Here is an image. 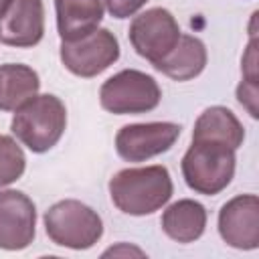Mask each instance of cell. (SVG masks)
<instances>
[{
	"label": "cell",
	"instance_id": "8fae6325",
	"mask_svg": "<svg viewBox=\"0 0 259 259\" xmlns=\"http://www.w3.org/2000/svg\"><path fill=\"white\" fill-rule=\"evenodd\" d=\"M45 34L42 0H14L0 20V40L8 47L30 49Z\"/></svg>",
	"mask_w": 259,
	"mask_h": 259
},
{
	"label": "cell",
	"instance_id": "ffe728a7",
	"mask_svg": "<svg viewBox=\"0 0 259 259\" xmlns=\"http://www.w3.org/2000/svg\"><path fill=\"white\" fill-rule=\"evenodd\" d=\"M148 0H103L107 12L113 18H130L134 16L142 6H146Z\"/></svg>",
	"mask_w": 259,
	"mask_h": 259
},
{
	"label": "cell",
	"instance_id": "9a60e30c",
	"mask_svg": "<svg viewBox=\"0 0 259 259\" xmlns=\"http://www.w3.org/2000/svg\"><path fill=\"white\" fill-rule=\"evenodd\" d=\"M160 225L172 241L192 243L200 239L206 229V208L192 198L176 200L162 212Z\"/></svg>",
	"mask_w": 259,
	"mask_h": 259
},
{
	"label": "cell",
	"instance_id": "e0dca14e",
	"mask_svg": "<svg viewBox=\"0 0 259 259\" xmlns=\"http://www.w3.org/2000/svg\"><path fill=\"white\" fill-rule=\"evenodd\" d=\"M26 168V158L22 148L14 138L0 134V188L16 182Z\"/></svg>",
	"mask_w": 259,
	"mask_h": 259
},
{
	"label": "cell",
	"instance_id": "30bf717a",
	"mask_svg": "<svg viewBox=\"0 0 259 259\" xmlns=\"http://www.w3.org/2000/svg\"><path fill=\"white\" fill-rule=\"evenodd\" d=\"M219 235L229 247H235L241 251H253L259 247L257 194H239L221 206Z\"/></svg>",
	"mask_w": 259,
	"mask_h": 259
},
{
	"label": "cell",
	"instance_id": "7402d4cb",
	"mask_svg": "<svg viewBox=\"0 0 259 259\" xmlns=\"http://www.w3.org/2000/svg\"><path fill=\"white\" fill-rule=\"evenodd\" d=\"M12 2H14V0H0V20H2L4 14L8 12V8L12 6Z\"/></svg>",
	"mask_w": 259,
	"mask_h": 259
},
{
	"label": "cell",
	"instance_id": "ac0fdd59",
	"mask_svg": "<svg viewBox=\"0 0 259 259\" xmlns=\"http://www.w3.org/2000/svg\"><path fill=\"white\" fill-rule=\"evenodd\" d=\"M237 99L247 109V113L253 119H257V115H259V107H257V103H259V83L241 81L239 87H237Z\"/></svg>",
	"mask_w": 259,
	"mask_h": 259
},
{
	"label": "cell",
	"instance_id": "5bb4252c",
	"mask_svg": "<svg viewBox=\"0 0 259 259\" xmlns=\"http://www.w3.org/2000/svg\"><path fill=\"white\" fill-rule=\"evenodd\" d=\"M206 67V47L192 34H180L176 47L158 63L154 69L174 81H190L198 77Z\"/></svg>",
	"mask_w": 259,
	"mask_h": 259
},
{
	"label": "cell",
	"instance_id": "7c38bea8",
	"mask_svg": "<svg viewBox=\"0 0 259 259\" xmlns=\"http://www.w3.org/2000/svg\"><path fill=\"white\" fill-rule=\"evenodd\" d=\"M57 30L61 40L71 42L91 34L103 20L101 0H55Z\"/></svg>",
	"mask_w": 259,
	"mask_h": 259
},
{
	"label": "cell",
	"instance_id": "3957f363",
	"mask_svg": "<svg viewBox=\"0 0 259 259\" xmlns=\"http://www.w3.org/2000/svg\"><path fill=\"white\" fill-rule=\"evenodd\" d=\"M235 152L214 142H192L180 164L186 186L204 196L223 192L235 176Z\"/></svg>",
	"mask_w": 259,
	"mask_h": 259
},
{
	"label": "cell",
	"instance_id": "d6986e66",
	"mask_svg": "<svg viewBox=\"0 0 259 259\" xmlns=\"http://www.w3.org/2000/svg\"><path fill=\"white\" fill-rule=\"evenodd\" d=\"M257 38L251 36V42L243 55L241 61V71H243V81L249 83H259V67H257Z\"/></svg>",
	"mask_w": 259,
	"mask_h": 259
},
{
	"label": "cell",
	"instance_id": "8992f818",
	"mask_svg": "<svg viewBox=\"0 0 259 259\" xmlns=\"http://www.w3.org/2000/svg\"><path fill=\"white\" fill-rule=\"evenodd\" d=\"M180 26L170 10L156 6L138 14L127 30L134 51L152 65L164 59L180 38Z\"/></svg>",
	"mask_w": 259,
	"mask_h": 259
},
{
	"label": "cell",
	"instance_id": "52a82bcc",
	"mask_svg": "<svg viewBox=\"0 0 259 259\" xmlns=\"http://www.w3.org/2000/svg\"><path fill=\"white\" fill-rule=\"evenodd\" d=\"M61 63L77 77H95L119 59L117 36L107 28H95L91 34L65 42L61 40Z\"/></svg>",
	"mask_w": 259,
	"mask_h": 259
},
{
	"label": "cell",
	"instance_id": "277c9868",
	"mask_svg": "<svg viewBox=\"0 0 259 259\" xmlns=\"http://www.w3.org/2000/svg\"><path fill=\"white\" fill-rule=\"evenodd\" d=\"M45 231L55 245L85 251L101 239L103 221L85 202L67 198L55 202L45 212Z\"/></svg>",
	"mask_w": 259,
	"mask_h": 259
},
{
	"label": "cell",
	"instance_id": "ba28073f",
	"mask_svg": "<svg viewBox=\"0 0 259 259\" xmlns=\"http://www.w3.org/2000/svg\"><path fill=\"white\" fill-rule=\"evenodd\" d=\"M180 125L172 121H148L123 125L115 136V150L125 162H146L168 152L180 138Z\"/></svg>",
	"mask_w": 259,
	"mask_h": 259
},
{
	"label": "cell",
	"instance_id": "4fadbf2b",
	"mask_svg": "<svg viewBox=\"0 0 259 259\" xmlns=\"http://www.w3.org/2000/svg\"><path fill=\"white\" fill-rule=\"evenodd\" d=\"M245 140V130L237 115L223 105L206 107L194 121L192 142H214L239 150Z\"/></svg>",
	"mask_w": 259,
	"mask_h": 259
},
{
	"label": "cell",
	"instance_id": "9c48e42d",
	"mask_svg": "<svg viewBox=\"0 0 259 259\" xmlns=\"http://www.w3.org/2000/svg\"><path fill=\"white\" fill-rule=\"evenodd\" d=\"M36 233V206L20 190H0V249L22 251Z\"/></svg>",
	"mask_w": 259,
	"mask_h": 259
},
{
	"label": "cell",
	"instance_id": "6da1fadb",
	"mask_svg": "<svg viewBox=\"0 0 259 259\" xmlns=\"http://www.w3.org/2000/svg\"><path fill=\"white\" fill-rule=\"evenodd\" d=\"M174 192L170 172L162 164L123 168L109 180L111 202L125 214L146 217L160 210Z\"/></svg>",
	"mask_w": 259,
	"mask_h": 259
},
{
	"label": "cell",
	"instance_id": "5b68a950",
	"mask_svg": "<svg viewBox=\"0 0 259 259\" xmlns=\"http://www.w3.org/2000/svg\"><path fill=\"white\" fill-rule=\"evenodd\" d=\"M162 91L158 81L138 69H123L103 81L99 89V103L105 111L115 115H138L158 107Z\"/></svg>",
	"mask_w": 259,
	"mask_h": 259
},
{
	"label": "cell",
	"instance_id": "2e32d148",
	"mask_svg": "<svg viewBox=\"0 0 259 259\" xmlns=\"http://www.w3.org/2000/svg\"><path fill=\"white\" fill-rule=\"evenodd\" d=\"M40 89L38 73L22 63L0 65V111H14Z\"/></svg>",
	"mask_w": 259,
	"mask_h": 259
},
{
	"label": "cell",
	"instance_id": "7a4b0ae2",
	"mask_svg": "<svg viewBox=\"0 0 259 259\" xmlns=\"http://www.w3.org/2000/svg\"><path fill=\"white\" fill-rule=\"evenodd\" d=\"M67 127V107L65 103L51 93L34 95L14 109L10 123L12 134L22 142L30 152L42 154L49 152L61 140Z\"/></svg>",
	"mask_w": 259,
	"mask_h": 259
},
{
	"label": "cell",
	"instance_id": "44dd1931",
	"mask_svg": "<svg viewBox=\"0 0 259 259\" xmlns=\"http://www.w3.org/2000/svg\"><path fill=\"white\" fill-rule=\"evenodd\" d=\"M144 255V251L142 249H138V247H127V245H117V247H111V249H107L105 253H103V257H109V255Z\"/></svg>",
	"mask_w": 259,
	"mask_h": 259
}]
</instances>
